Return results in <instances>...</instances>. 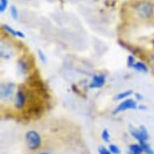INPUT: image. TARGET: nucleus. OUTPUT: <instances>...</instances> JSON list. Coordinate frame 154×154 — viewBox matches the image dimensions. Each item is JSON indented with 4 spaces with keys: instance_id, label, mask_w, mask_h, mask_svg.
I'll list each match as a JSON object with an SVG mask.
<instances>
[{
    "instance_id": "obj_1",
    "label": "nucleus",
    "mask_w": 154,
    "mask_h": 154,
    "mask_svg": "<svg viewBox=\"0 0 154 154\" xmlns=\"http://www.w3.org/2000/svg\"><path fill=\"white\" fill-rule=\"evenodd\" d=\"M25 140L27 146L31 150H36L41 145V137L35 131H28L25 135Z\"/></svg>"
},
{
    "instance_id": "obj_2",
    "label": "nucleus",
    "mask_w": 154,
    "mask_h": 154,
    "mask_svg": "<svg viewBox=\"0 0 154 154\" xmlns=\"http://www.w3.org/2000/svg\"><path fill=\"white\" fill-rule=\"evenodd\" d=\"M137 13L143 19H149L153 14V7L149 2H141L136 7Z\"/></svg>"
},
{
    "instance_id": "obj_3",
    "label": "nucleus",
    "mask_w": 154,
    "mask_h": 154,
    "mask_svg": "<svg viewBox=\"0 0 154 154\" xmlns=\"http://www.w3.org/2000/svg\"><path fill=\"white\" fill-rule=\"evenodd\" d=\"M137 107V102L134 101L133 99H128L124 100L119 104V106H117L114 113H119L121 111H125L127 110H130V109H136Z\"/></svg>"
},
{
    "instance_id": "obj_4",
    "label": "nucleus",
    "mask_w": 154,
    "mask_h": 154,
    "mask_svg": "<svg viewBox=\"0 0 154 154\" xmlns=\"http://www.w3.org/2000/svg\"><path fill=\"white\" fill-rule=\"evenodd\" d=\"M131 135L139 141V144H141L143 142H147L149 139V132L147 129L143 126L140 127L138 130H132Z\"/></svg>"
},
{
    "instance_id": "obj_5",
    "label": "nucleus",
    "mask_w": 154,
    "mask_h": 154,
    "mask_svg": "<svg viewBox=\"0 0 154 154\" xmlns=\"http://www.w3.org/2000/svg\"><path fill=\"white\" fill-rule=\"evenodd\" d=\"M106 82V78L103 74H99V75L94 76L93 80L90 84L89 87L91 89H97L101 88L104 86V84Z\"/></svg>"
},
{
    "instance_id": "obj_6",
    "label": "nucleus",
    "mask_w": 154,
    "mask_h": 154,
    "mask_svg": "<svg viewBox=\"0 0 154 154\" xmlns=\"http://www.w3.org/2000/svg\"><path fill=\"white\" fill-rule=\"evenodd\" d=\"M25 95L21 91H19L16 93V96H15V107L17 109H22L25 104Z\"/></svg>"
},
{
    "instance_id": "obj_7",
    "label": "nucleus",
    "mask_w": 154,
    "mask_h": 154,
    "mask_svg": "<svg viewBox=\"0 0 154 154\" xmlns=\"http://www.w3.org/2000/svg\"><path fill=\"white\" fill-rule=\"evenodd\" d=\"M3 28L6 31V32H8L9 34H11V35H14V36H15V37H19V38L25 37V35H24L22 32H20V31L15 30L14 28H12L11 27L8 25V24H3Z\"/></svg>"
},
{
    "instance_id": "obj_8",
    "label": "nucleus",
    "mask_w": 154,
    "mask_h": 154,
    "mask_svg": "<svg viewBox=\"0 0 154 154\" xmlns=\"http://www.w3.org/2000/svg\"><path fill=\"white\" fill-rule=\"evenodd\" d=\"M12 89L13 87H11V85H7V86H4V89L2 88V90H1L2 98H3V97H5V99L10 98L11 95L12 94Z\"/></svg>"
},
{
    "instance_id": "obj_9",
    "label": "nucleus",
    "mask_w": 154,
    "mask_h": 154,
    "mask_svg": "<svg viewBox=\"0 0 154 154\" xmlns=\"http://www.w3.org/2000/svg\"><path fill=\"white\" fill-rule=\"evenodd\" d=\"M130 152L129 154H142L144 152V150L142 149L140 144H134L130 145Z\"/></svg>"
},
{
    "instance_id": "obj_10",
    "label": "nucleus",
    "mask_w": 154,
    "mask_h": 154,
    "mask_svg": "<svg viewBox=\"0 0 154 154\" xmlns=\"http://www.w3.org/2000/svg\"><path fill=\"white\" fill-rule=\"evenodd\" d=\"M133 68L136 69L139 72H141V73H147L148 72V67L143 62H137V63H135Z\"/></svg>"
},
{
    "instance_id": "obj_11",
    "label": "nucleus",
    "mask_w": 154,
    "mask_h": 154,
    "mask_svg": "<svg viewBox=\"0 0 154 154\" xmlns=\"http://www.w3.org/2000/svg\"><path fill=\"white\" fill-rule=\"evenodd\" d=\"M132 94V91L131 90H129V91H124V92H122V93H119L116 96V100H120V99H124L127 97H128L130 96Z\"/></svg>"
},
{
    "instance_id": "obj_12",
    "label": "nucleus",
    "mask_w": 154,
    "mask_h": 154,
    "mask_svg": "<svg viewBox=\"0 0 154 154\" xmlns=\"http://www.w3.org/2000/svg\"><path fill=\"white\" fill-rule=\"evenodd\" d=\"M140 144L141 145L142 149L144 150V152H145L146 154H154V151L152 149L151 146L147 142H143V143Z\"/></svg>"
},
{
    "instance_id": "obj_13",
    "label": "nucleus",
    "mask_w": 154,
    "mask_h": 154,
    "mask_svg": "<svg viewBox=\"0 0 154 154\" xmlns=\"http://www.w3.org/2000/svg\"><path fill=\"white\" fill-rule=\"evenodd\" d=\"M10 14L11 16L12 17L13 20H18V18H19V12H18V9L16 8V7L14 5H12L10 8Z\"/></svg>"
},
{
    "instance_id": "obj_14",
    "label": "nucleus",
    "mask_w": 154,
    "mask_h": 154,
    "mask_svg": "<svg viewBox=\"0 0 154 154\" xmlns=\"http://www.w3.org/2000/svg\"><path fill=\"white\" fill-rule=\"evenodd\" d=\"M109 150L112 154H120V149L116 144H110L109 145Z\"/></svg>"
},
{
    "instance_id": "obj_15",
    "label": "nucleus",
    "mask_w": 154,
    "mask_h": 154,
    "mask_svg": "<svg viewBox=\"0 0 154 154\" xmlns=\"http://www.w3.org/2000/svg\"><path fill=\"white\" fill-rule=\"evenodd\" d=\"M8 5V0H0V11L3 13L6 11Z\"/></svg>"
},
{
    "instance_id": "obj_16",
    "label": "nucleus",
    "mask_w": 154,
    "mask_h": 154,
    "mask_svg": "<svg viewBox=\"0 0 154 154\" xmlns=\"http://www.w3.org/2000/svg\"><path fill=\"white\" fill-rule=\"evenodd\" d=\"M102 139L105 142H109L110 141V134H109L107 130H103L102 132Z\"/></svg>"
},
{
    "instance_id": "obj_17",
    "label": "nucleus",
    "mask_w": 154,
    "mask_h": 154,
    "mask_svg": "<svg viewBox=\"0 0 154 154\" xmlns=\"http://www.w3.org/2000/svg\"><path fill=\"white\" fill-rule=\"evenodd\" d=\"M38 56H39V58H40V60H41V61H42L43 63H45L46 60H47V59H46L45 55L44 54V53L42 52V51L41 50L38 51Z\"/></svg>"
},
{
    "instance_id": "obj_18",
    "label": "nucleus",
    "mask_w": 154,
    "mask_h": 154,
    "mask_svg": "<svg viewBox=\"0 0 154 154\" xmlns=\"http://www.w3.org/2000/svg\"><path fill=\"white\" fill-rule=\"evenodd\" d=\"M134 65H135V59L131 56H129L128 57V66L129 67H131V66L133 67Z\"/></svg>"
},
{
    "instance_id": "obj_19",
    "label": "nucleus",
    "mask_w": 154,
    "mask_h": 154,
    "mask_svg": "<svg viewBox=\"0 0 154 154\" xmlns=\"http://www.w3.org/2000/svg\"><path fill=\"white\" fill-rule=\"evenodd\" d=\"M99 154H112L110 152V150H107L106 148H104V147H100L99 149Z\"/></svg>"
},
{
    "instance_id": "obj_20",
    "label": "nucleus",
    "mask_w": 154,
    "mask_h": 154,
    "mask_svg": "<svg viewBox=\"0 0 154 154\" xmlns=\"http://www.w3.org/2000/svg\"><path fill=\"white\" fill-rule=\"evenodd\" d=\"M149 63L151 65V66L154 69V55H152L149 58Z\"/></svg>"
},
{
    "instance_id": "obj_21",
    "label": "nucleus",
    "mask_w": 154,
    "mask_h": 154,
    "mask_svg": "<svg viewBox=\"0 0 154 154\" xmlns=\"http://www.w3.org/2000/svg\"><path fill=\"white\" fill-rule=\"evenodd\" d=\"M39 154H48V153H47V152H42V153H39Z\"/></svg>"
}]
</instances>
